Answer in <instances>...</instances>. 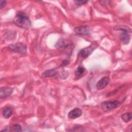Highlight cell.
<instances>
[{
	"mask_svg": "<svg viewBox=\"0 0 132 132\" xmlns=\"http://www.w3.org/2000/svg\"><path fill=\"white\" fill-rule=\"evenodd\" d=\"M14 23L17 26L23 28L29 29L31 25L29 18L23 12H19L14 19Z\"/></svg>",
	"mask_w": 132,
	"mask_h": 132,
	"instance_id": "6da1fadb",
	"label": "cell"
},
{
	"mask_svg": "<svg viewBox=\"0 0 132 132\" xmlns=\"http://www.w3.org/2000/svg\"><path fill=\"white\" fill-rule=\"evenodd\" d=\"M69 61L68 60H64V61L62 62V64H61V65H62V67H64V66L67 65L69 64ZM62 66H61V67H62Z\"/></svg>",
	"mask_w": 132,
	"mask_h": 132,
	"instance_id": "ac0fdd59",
	"label": "cell"
},
{
	"mask_svg": "<svg viewBox=\"0 0 132 132\" xmlns=\"http://www.w3.org/2000/svg\"><path fill=\"white\" fill-rule=\"evenodd\" d=\"M74 32L78 35H89L90 33V29L87 26H78L74 28Z\"/></svg>",
	"mask_w": 132,
	"mask_h": 132,
	"instance_id": "8992f818",
	"label": "cell"
},
{
	"mask_svg": "<svg viewBox=\"0 0 132 132\" xmlns=\"http://www.w3.org/2000/svg\"><path fill=\"white\" fill-rule=\"evenodd\" d=\"M13 131H22V129L19 124H15L13 126Z\"/></svg>",
	"mask_w": 132,
	"mask_h": 132,
	"instance_id": "2e32d148",
	"label": "cell"
},
{
	"mask_svg": "<svg viewBox=\"0 0 132 132\" xmlns=\"http://www.w3.org/2000/svg\"><path fill=\"white\" fill-rule=\"evenodd\" d=\"M70 43L64 39H59L55 44V47L58 48H63L70 46Z\"/></svg>",
	"mask_w": 132,
	"mask_h": 132,
	"instance_id": "30bf717a",
	"label": "cell"
},
{
	"mask_svg": "<svg viewBox=\"0 0 132 132\" xmlns=\"http://www.w3.org/2000/svg\"><path fill=\"white\" fill-rule=\"evenodd\" d=\"M86 71V69L84 67H82V66H79L77 69L76 70V71L75 72V76L77 78H79L81 77L82 75L85 73Z\"/></svg>",
	"mask_w": 132,
	"mask_h": 132,
	"instance_id": "7c38bea8",
	"label": "cell"
},
{
	"mask_svg": "<svg viewBox=\"0 0 132 132\" xmlns=\"http://www.w3.org/2000/svg\"><path fill=\"white\" fill-rule=\"evenodd\" d=\"M13 89L10 87H1L0 89V98H6L13 92Z\"/></svg>",
	"mask_w": 132,
	"mask_h": 132,
	"instance_id": "ba28073f",
	"label": "cell"
},
{
	"mask_svg": "<svg viewBox=\"0 0 132 132\" xmlns=\"http://www.w3.org/2000/svg\"><path fill=\"white\" fill-rule=\"evenodd\" d=\"M131 113L130 112H125L121 115V118L126 123H128L131 120Z\"/></svg>",
	"mask_w": 132,
	"mask_h": 132,
	"instance_id": "5bb4252c",
	"label": "cell"
},
{
	"mask_svg": "<svg viewBox=\"0 0 132 132\" xmlns=\"http://www.w3.org/2000/svg\"><path fill=\"white\" fill-rule=\"evenodd\" d=\"M3 116L6 119L9 118L12 114V110L10 107L5 108L3 111Z\"/></svg>",
	"mask_w": 132,
	"mask_h": 132,
	"instance_id": "4fadbf2b",
	"label": "cell"
},
{
	"mask_svg": "<svg viewBox=\"0 0 132 132\" xmlns=\"http://www.w3.org/2000/svg\"><path fill=\"white\" fill-rule=\"evenodd\" d=\"M6 5V1H1L0 4V9H2Z\"/></svg>",
	"mask_w": 132,
	"mask_h": 132,
	"instance_id": "e0dca14e",
	"label": "cell"
},
{
	"mask_svg": "<svg viewBox=\"0 0 132 132\" xmlns=\"http://www.w3.org/2000/svg\"><path fill=\"white\" fill-rule=\"evenodd\" d=\"M9 126L8 127V128H5V129L2 130L1 131L2 132V131H10V128H9Z\"/></svg>",
	"mask_w": 132,
	"mask_h": 132,
	"instance_id": "d6986e66",
	"label": "cell"
},
{
	"mask_svg": "<svg viewBox=\"0 0 132 132\" xmlns=\"http://www.w3.org/2000/svg\"><path fill=\"white\" fill-rule=\"evenodd\" d=\"M74 3L76 4V5L80 6L83 5H85V4L87 3L88 1H85V0H76L74 1Z\"/></svg>",
	"mask_w": 132,
	"mask_h": 132,
	"instance_id": "9a60e30c",
	"label": "cell"
},
{
	"mask_svg": "<svg viewBox=\"0 0 132 132\" xmlns=\"http://www.w3.org/2000/svg\"><path fill=\"white\" fill-rule=\"evenodd\" d=\"M114 29L117 30L121 31L120 35V40L123 44H128L131 38V28L125 25H118L115 26Z\"/></svg>",
	"mask_w": 132,
	"mask_h": 132,
	"instance_id": "7a4b0ae2",
	"label": "cell"
},
{
	"mask_svg": "<svg viewBox=\"0 0 132 132\" xmlns=\"http://www.w3.org/2000/svg\"><path fill=\"white\" fill-rule=\"evenodd\" d=\"M120 105V103L117 101H107L102 103L101 107L104 111H109L117 108Z\"/></svg>",
	"mask_w": 132,
	"mask_h": 132,
	"instance_id": "277c9868",
	"label": "cell"
},
{
	"mask_svg": "<svg viewBox=\"0 0 132 132\" xmlns=\"http://www.w3.org/2000/svg\"><path fill=\"white\" fill-rule=\"evenodd\" d=\"M82 114V111L78 108H75L71 110L68 113V117L72 119H74L80 117Z\"/></svg>",
	"mask_w": 132,
	"mask_h": 132,
	"instance_id": "9c48e42d",
	"label": "cell"
},
{
	"mask_svg": "<svg viewBox=\"0 0 132 132\" xmlns=\"http://www.w3.org/2000/svg\"><path fill=\"white\" fill-rule=\"evenodd\" d=\"M94 50V47L90 45L88 47L81 49L78 53V56L83 58H86L89 57Z\"/></svg>",
	"mask_w": 132,
	"mask_h": 132,
	"instance_id": "5b68a950",
	"label": "cell"
},
{
	"mask_svg": "<svg viewBox=\"0 0 132 132\" xmlns=\"http://www.w3.org/2000/svg\"><path fill=\"white\" fill-rule=\"evenodd\" d=\"M110 79L108 76H104L102 77L96 84V88L98 90H102L105 88L109 84Z\"/></svg>",
	"mask_w": 132,
	"mask_h": 132,
	"instance_id": "52a82bcc",
	"label": "cell"
},
{
	"mask_svg": "<svg viewBox=\"0 0 132 132\" xmlns=\"http://www.w3.org/2000/svg\"><path fill=\"white\" fill-rule=\"evenodd\" d=\"M9 48L14 53L24 54L27 51V46L20 42H17L10 44L8 46Z\"/></svg>",
	"mask_w": 132,
	"mask_h": 132,
	"instance_id": "3957f363",
	"label": "cell"
},
{
	"mask_svg": "<svg viewBox=\"0 0 132 132\" xmlns=\"http://www.w3.org/2000/svg\"><path fill=\"white\" fill-rule=\"evenodd\" d=\"M57 72L55 69L47 70L42 73L41 76L42 77H50L55 76L57 74Z\"/></svg>",
	"mask_w": 132,
	"mask_h": 132,
	"instance_id": "8fae6325",
	"label": "cell"
}]
</instances>
